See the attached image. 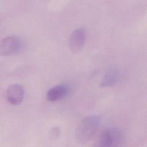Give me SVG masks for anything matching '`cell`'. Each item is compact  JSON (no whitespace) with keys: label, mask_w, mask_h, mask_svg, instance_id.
I'll return each instance as SVG.
<instances>
[{"label":"cell","mask_w":147,"mask_h":147,"mask_svg":"<svg viewBox=\"0 0 147 147\" xmlns=\"http://www.w3.org/2000/svg\"><path fill=\"white\" fill-rule=\"evenodd\" d=\"M101 122V117L98 115L87 116L78 124L75 131L76 141L80 144L88 142L97 131Z\"/></svg>","instance_id":"obj_1"},{"label":"cell","mask_w":147,"mask_h":147,"mask_svg":"<svg viewBox=\"0 0 147 147\" xmlns=\"http://www.w3.org/2000/svg\"><path fill=\"white\" fill-rule=\"evenodd\" d=\"M124 142V134L119 128L113 127L103 130L99 137L98 145L99 146H119Z\"/></svg>","instance_id":"obj_2"},{"label":"cell","mask_w":147,"mask_h":147,"mask_svg":"<svg viewBox=\"0 0 147 147\" xmlns=\"http://www.w3.org/2000/svg\"><path fill=\"white\" fill-rule=\"evenodd\" d=\"M25 46L23 39L16 35L7 36L1 40L0 53L2 56H9L20 53Z\"/></svg>","instance_id":"obj_3"},{"label":"cell","mask_w":147,"mask_h":147,"mask_svg":"<svg viewBox=\"0 0 147 147\" xmlns=\"http://www.w3.org/2000/svg\"><path fill=\"white\" fill-rule=\"evenodd\" d=\"M86 39V30L84 27L74 30L71 34L69 45L73 53L80 52L83 48Z\"/></svg>","instance_id":"obj_4"},{"label":"cell","mask_w":147,"mask_h":147,"mask_svg":"<svg viewBox=\"0 0 147 147\" xmlns=\"http://www.w3.org/2000/svg\"><path fill=\"white\" fill-rule=\"evenodd\" d=\"M25 96V90L24 87L18 84H14L10 86L5 92L6 100L12 105H20Z\"/></svg>","instance_id":"obj_5"},{"label":"cell","mask_w":147,"mask_h":147,"mask_svg":"<svg viewBox=\"0 0 147 147\" xmlns=\"http://www.w3.org/2000/svg\"><path fill=\"white\" fill-rule=\"evenodd\" d=\"M71 87L67 83H61L50 88L47 92V99L50 102L60 100L68 96Z\"/></svg>","instance_id":"obj_6"},{"label":"cell","mask_w":147,"mask_h":147,"mask_svg":"<svg viewBox=\"0 0 147 147\" xmlns=\"http://www.w3.org/2000/svg\"><path fill=\"white\" fill-rule=\"evenodd\" d=\"M119 72L117 69H113L107 71L102 78L100 86L102 87H111L119 80Z\"/></svg>","instance_id":"obj_7"}]
</instances>
